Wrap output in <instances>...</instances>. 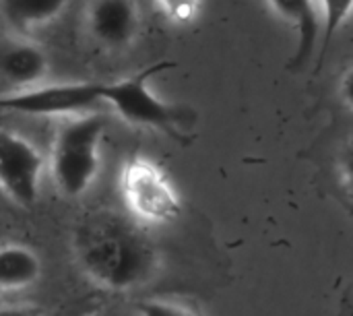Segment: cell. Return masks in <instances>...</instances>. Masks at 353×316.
<instances>
[{
	"label": "cell",
	"mask_w": 353,
	"mask_h": 316,
	"mask_svg": "<svg viewBox=\"0 0 353 316\" xmlns=\"http://www.w3.org/2000/svg\"><path fill=\"white\" fill-rule=\"evenodd\" d=\"M74 253L95 284L116 292L151 282L159 267L157 250L147 234L112 211H97L77 226Z\"/></svg>",
	"instance_id": "6da1fadb"
},
{
	"label": "cell",
	"mask_w": 353,
	"mask_h": 316,
	"mask_svg": "<svg viewBox=\"0 0 353 316\" xmlns=\"http://www.w3.org/2000/svg\"><path fill=\"white\" fill-rule=\"evenodd\" d=\"M170 68H176V64L170 60H157L124 79L101 83V101L110 103L128 124L157 128L180 143H190V137L182 132L186 110L159 99L149 89V81Z\"/></svg>",
	"instance_id": "7a4b0ae2"
},
{
	"label": "cell",
	"mask_w": 353,
	"mask_h": 316,
	"mask_svg": "<svg viewBox=\"0 0 353 316\" xmlns=\"http://www.w3.org/2000/svg\"><path fill=\"white\" fill-rule=\"evenodd\" d=\"M105 122L97 114L77 116L64 122L54 139L50 170L58 190L81 197L93 184L101 164V139Z\"/></svg>",
	"instance_id": "3957f363"
},
{
	"label": "cell",
	"mask_w": 353,
	"mask_h": 316,
	"mask_svg": "<svg viewBox=\"0 0 353 316\" xmlns=\"http://www.w3.org/2000/svg\"><path fill=\"white\" fill-rule=\"evenodd\" d=\"M120 195L134 221L168 226L182 213V197L168 172L145 155L126 159L120 172Z\"/></svg>",
	"instance_id": "277c9868"
},
{
	"label": "cell",
	"mask_w": 353,
	"mask_h": 316,
	"mask_svg": "<svg viewBox=\"0 0 353 316\" xmlns=\"http://www.w3.org/2000/svg\"><path fill=\"white\" fill-rule=\"evenodd\" d=\"M101 101V83H54L0 95V110L25 116H68Z\"/></svg>",
	"instance_id": "5b68a950"
},
{
	"label": "cell",
	"mask_w": 353,
	"mask_h": 316,
	"mask_svg": "<svg viewBox=\"0 0 353 316\" xmlns=\"http://www.w3.org/2000/svg\"><path fill=\"white\" fill-rule=\"evenodd\" d=\"M43 157L33 143L0 128V188L21 207H33L39 197Z\"/></svg>",
	"instance_id": "8992f818"
},
{
	"label": "cell",
	"mask_w": 353,
	"mask_h": 316,
	"mask_svg": "<svg viewBox=\"0 0 353 316\" xmlns=\"http://www.w3.org/2000/svg\"><path fill=\"white\" fill-rule=\"evenodd\" d=\"M141 6L137 0H91L87 29L91 37L110 50L132 46L141 33Z\"/></svg>",
	"instance_id": "52a82bcc"
},
{
	"label": "cell",
	"mask_w": 353,
	"mask_h": 316,
	"mask_svg": "<svg viewBox=\"0 0 353 316\" xmlns=\"http://www.w3.org/2000/svg\"><path fill=\"white\" fill-rule=\"evenodd\" d=\"M48 72L50 60L39 46L23 39L0 43V77L19 91L37 87Z\"/></svg>",
	"instance_id": "ba28073f"
},
{
	"label": "cell",
	"mask_w": 353,
	"mask_h": 316,
	"mask_svg": "<svg viewBox=\"0 0 353 316\" xmlns=\"http://www.w3.org/2000/svg\"><path fill=\"white\" fill-rule=\"evenodd\" d=\"M269 8L298 31V48L292 64H306L316 52L319 35L323 33L321 8L316 0H267Z\"/></svg>",
	"instance_id": "9c48e42d"
},
{
	"label": "cell",
	"mask_w": 353,
	"mask_h": 316,
	"mask_svg": "<svg viewBox=\"0 0 353 316\" xmlns=\"http://www.w3.org/2000/svg\"><path fill=\"white\" fill-rule=\"evenodd\" d=\"M39 259L25 246H0V290H21L37 282Z\"/></svg>",
	"instance_id": "30bf717a"
},
{
	"label": "cell",
	"mask_w": 353,
	"mask_h": 316,
	"mask_svg": "<svg viewBox=\"0 0 353 316\" xmlns=\"http://www.w3.org/2000/svg\"><path fill=\"white\" fill-rule=\"evenodd\" d=\"M68 0H2L6 21L17 29H35L62 14Z\"/></svg>",
	"instance_id": "8fae6325"
},
{
	"label": "cell",
	"mask_w": 353,
	"mask_h": 316,
	"mask_svg": "<svg viewBox=\"0 0 353 316\" xmlns=\"http://www.w3.org/2000/svg\"><path fill=\"white\" fill-rule=\"evenodd\" d=\"M316 2H319L321 21H323L321 46H323V52H327L337 31L353 14V0H316Z\"/></svg>",
	"instance_id": "7c38bea8"
},
{
	"label": "cell",
	"mask_w": 353,
	"mask_h": 316,
	"mask_svg": "<svg viewBox=\"0 0 353 316\" xmlns=\"http://www.w3.org/2000/svg\"><path fill=\"white\" fill-rule=\"evenodd\" d=\"M159 10L178 25H186L190 23L201 8V0H155Z\"/></svg>",
	"instance_id": "4fadbf2b"
},
{
	"label": "cell",
	"mask_w": 353,
	"mask_h": 316,
	"mask_svg": "<svg viewBox=\"0 0 353 316\" xmlns=\"http://www.w3.org/2000/svg\"><path fill=\"white\" fill-rule=\"evenodd\" d=\"M139 316H196L190 308L168 300H143L137 306Z\"/></svg>",
	"instance_id": "5bb4252c"
},
{
	"label": "cell",
	"mask_w": 353,
	"mask_h": 316,
	"mask_svg": "<svg viewBox=\"0 0 353 316\" xmlns=\"http://www.w3.org/2000/svg\"><path fill=\"white\" fill-rule=\"evenodd\" d=\"M337 174L341 178V184L347 188V192L353 195V137L345 141L337 155Z\"/></svg>",
	"instance_id": "9a60e30c"
},
{
	"label": "cell",
	"mask_w": 353,
	"mask_h": 316,
	"mask_svg": "<svg viewBox=\"0 0 353 316\" xmlns=\"http://www.w3.org/2000/svg\"><path fill=\"white\" fill-rule=\"evenodd\" d=\"M337 93H339V99L343 101L345 108H350L353 112V64L341 75V81H339V87H337Z\"/></svg>",
	"instance_id": "2e32d148"
},
{
	"label": "cell",
	"mask_w": 353,
	"mask_h": 316,
	"mask_svg": "<svg viewBox=\"0 0 353 316\" xmlns=\"http://www.w3.org/2000/svg\"><path fill=\"white\" fill-rule=\"evenodd\" d=\"M0 316H39V313L29 306H0Z\"/></svg>",
	"instance_id": "e0dca14e"
}]
</instances>
